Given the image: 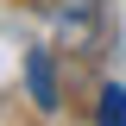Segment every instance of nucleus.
Listing matches in <instances>:
<instances>
[{
    "label": "nucleus",
    "mask_w": 126,
    "mask_h": 126,
    "mask_svg": "<svg viewBox=\"0 0 126 126\" xmlns=\"http://www.w3.org/2000/svg\"><path fill=\"white\" fill-rule=\"evenodd\" d=\"M94 126H126V88L107 82L101 88V107H94Z\"/></svg>",
    "instance_id": "7ed1b4c3"
},
{
    "label": "nucleus",
    "mask_w": 126,
    "mask_h": 126,
    "mask_svg": "<svg viewBox=\"0 0 126 126\" xmlns=\"http://www.w3.org/2000/svg\"><path fill=\"white\" fill-rule=\"evenodd\" d=\"M32 6H38V13H50L69 38H82V32L94 25V6H101V0H32Z\"/></svg>",
    "instance_id": "f03ea898"
},
{
    "label": "nucleus",
    "mask_w": 126,
    "mask_h": 126,
    "mask_svg": "<svg viewBox=\"0 0 126 126\" xmlns=\"http://www.w3.org/2000/svg\"><path fill=\"white\" fill-rule=\"evenodd\" d=\"M25 88L44 113L57 107V63H50V50H25Z\"/></svg>",
    "instance_id": "f257e3e1"
}]
</instances>
